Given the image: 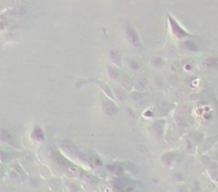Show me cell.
I'll list each match as a JSON object with an SVG mask.
<instances>
[{"label": "cell", "mask_w": 218, "mask_h": 192, "mask_svg": "<svg viewBox=\"0 0 218 192\" xmlns=\"http://www.w3.org/2000/svg\"><path fill=\"white\" fill-rule=\"evenodd\" d=\"M126 35H127V37H128L129 41L132 42V44H134V45H136V46H139L140 47V41H139V39H138L137 33L135 32V30H134L133 28L126 27Z\"/></svg>", "instance_id": "1"}, {"label": "cell", "mask_w": 218, "mask_h": 192, "mask_svg": "<svg viewBox=\"0 0 218 192\" xmlns=\"http://www.w3.org/2000/svg\"><path fill=\"white\" fill-rule=\"evenodd\" d=\"M0 137H1V139H2L3 141L8 142V143L12 144V145H15V140H14V138L12 137V135H10V132H8V131L2 130L0 132Z\"/></svg>", "instance_id": "2"}, {"label": "cell", "mask_w": 218, "mask_h": 192, "mask_svg": "<svg viewBox=\"0 0 218 192\" xmlns=\"http://www.w3.org/2000/svg\"><path fill=\"white\" fill-rule=\"evenodd\" d=\"M104 111L108 114H116L117 112H118V110H117L116 106H114L112 103L106 101V103L104 104Z\"/></svg>", "instance_id": "3"}, {"label": "cell", "mask_w": 218, "mask_h": 192, "mask_svg": "<svg viewBox=\"0 0 218 192\" xmlns=\"http://www.w3.org/2000/svg\"><path fill=\"white\" fill-rule=\"evenodd\" d=\"M171 25H172L173 29H174V30H173V31H174V33L178 35V36H179V37H181L182 35H185V32H184V31L182 30V29L180 28V27L178 26L177 24H175V22H174V20H172V22H171Z\"/></svg>", "instance_id": "4"}, {"label": "cell", "mask_w": 218, "mask_h": 192, "mask_svg": "<svg viewBox=\"0 0 218 192\" xmlns=\"http://www.w3.org/2000/svg\"><path fill=\"white\" fill-rule=\"evenodd\" d=\"M33 137H34L35 139H37V140L43 139V132H42L41 129H39V128L35 129L34 132H33Z\"/></svg>", "instance_id": "5"}]
</instances>
